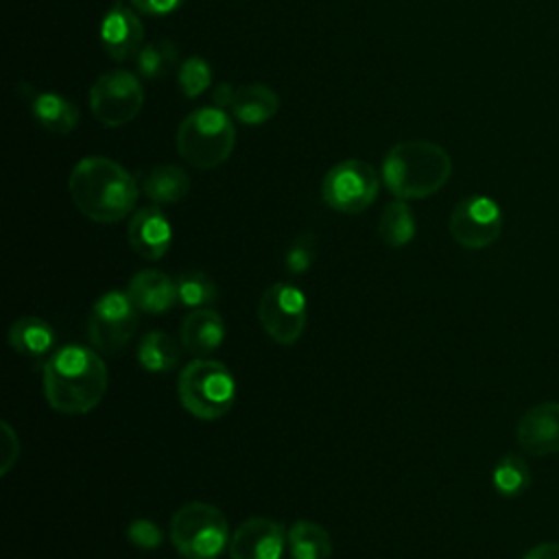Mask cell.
<instances>
[{
    "label": "cell",
    "instance_id": "19",
    "mask_svg": "<svg viewBox=\"0 0 559 559\" xmlns=\"http://www.w3.org/2000/svg\"><path fill=\"white\" fill-rule=\"evenodd\" d=\"M55 330L48 321L26 314L11 323L9 328V345L24 358L33 362H46L55 352Z\"/></svg>",
    "mask_w": 559,
    "mask_h": 559
},
{
    "label": "cell",
    "instance_id": "1",
    "mask_svg": "<svg viewBox=\"0 0 559 559\" xmlns=\"http://www.w3.org/2000/svg\"><path fill=\"white\" fill-rule=\"evenodd\" d=\"M107 380V365L100 352L85 345H63L41 365L44 397L61 415L94 411L105 397Z\"/></svg>",
    "mask_w": 559,
    "mask_h": 559
},
{
    "label": "cell",
    "instance_id": "6",
    "mask_svg": "<svg viewBox=\"0 0 559 559\" xmlns=\"http://www.w3.org/2000/svg\"><path fill=\"white\" fill-rule=\"evenodd\" d=\"M168 535L183 559H216L229 546L231 531L221 509L194 500L173 513Z\"/></svg>",
    "mask_w": 559,
    "mask_h": 559
},
{
    "label": "cell",
    "instance_id": "34",
    "mask_svg": "<svg viewBox=\"0 0 559 559\" xmlns=\"http://www.w3.org/2000/svg\"><path fill=\"white\" fill-rule=\"evenodd\" d=\"M234 94H236V90H234L229 83H221V85H216V87L212 90V100H214V107H221V109H225V107H231Z\"/></svg>",
    "mask_w": 559,
    "mask_h": 559
},
{
    "label": "cell",
    "instance_id": "18",
    "mask_svg": "<svg viewBox=\"0 0 559 559\" xmlns=\"http://www.w3.org/2000/svg\"><path fill=\"white\" fill-rule=\"evenodd\" d=\"M127 295L131 297L133 306L144 314H164L177 304L175 280L157 269L138 271L129 280Z\"/></svg>",
    "mask_w": 559,
    "mask_h": 559
},
{
    "label": "cell",
    "instance_id": "15",
    "mask_svg": "<svg viewBox=\"0 0 559 559\" xmlns=\"http://www.w3.org/2000/svg\"><path fill=\"white\" fill-rule=\"evenodd\" d=\"M127 240L131 249L144 260H162L173 242V227L159 205H146L133 212Z\"/></svg>",
    "mask_w": 559,
    "mask_h": 559
},
{
    "label": "cell",
    "instance_id": "33",
    "mask_svg": "<svg viewBox=\"0 0 559 559\" xmlns=\"http://www.w3.org/2000/svg\"><path fill=\"white\" fill-rule=\"evenodd\" d=\"M522 559H559V544L544 542L524 552Z\"/></svg>",
    "mask_w": 559,
    "mask_h": 559
},
{
    "label": "cell",
    "instance_id": "5",
    "mask_svg": "<svg viewBox=\"0 0 559 559\" xmlns=\"http://www.w3.org/2000/svg\"><path fill=\"white\" fill-rule=\"evenodd\" d=\"M177 153L194 168H216L229 159L236 144L231 118L221 107H199L177 127Z\"/></svg>",
    "mask_w": 559,
    "mask_h": 559
},
{
    "label": "cell",
    "instance_id": "28",
    "mask_svg": "<svg viewBox=\"0 0 559 559\" xmlns=\"http://www.w3.org/2000/svg\"><path fill=\"white\" fill-rule=\"evenodd\" d=\"M179 90L186 98H197L207 92L212 83V68L203 57H188L177 72Z\"/></svg>",
    "mask_w": 559,
    "mask_h": 559
},
{
    "label": "cell",
    "instance_id": "21",
    "mask_svg": "<svg viewBox=\"0 0 559 559\" xmlns=\"http://www.w3.org/2000/svg\"><path fill=\"white\" fill-rule=\"evenodd\" d=\"M142 192L155 205H173L190 192V177L181 166L159 164L144 177Z\"/></svg>",
    "mask_w": 559,
    "mask_h": 559
},
{
    "label": "cell",
    "instance_id": "12",
    "mask_svg": "<svg viewBox=\"0 0 559 559\" xmlns=\"http://www.w3.org/2000/svg\"><path fill=\"white\" fill-rule=\"evenodd\" d=\"M288 531L271 518H249L236 526L227 552L231 559H282Z\"/></svg>",
    "mask_w": 559,
    "mask_h": 559
},
{
    "label": "cell",
    "instance_id": "16",
    "mask_svg": "<svg viewBox=\"0 0 559 559\" xmlns=\"http://www.w3.org/2000/svg\"><path fill=\"white\" fill-rule=\"evenodd\" d=\"M227 328L214 308L190 310L179 325V341L194 358H210L225 341Z\"/></svg>",
    "mask_w": 559,
    "mask_h": 559
},
{
    "label": "cell",
    "instance_id": "14",
    "mask_svg": "<svg viewBox=\"0 0 559 559\" xmlns=\"http://www.w3.org/2000/svg\"><path fill=\"white\" fill-rule=\"evenodd\" d=\"M515 441L531 456L559 452V402H542L526 408L515 424Z\"/></svg>",
    "mask_w": 559,
    "mask_h": 559
},
{
    "label": "cell",
    "instance_id": "24",
    "mask_svg": "<svg viewBox=\"0 0 559 559\" xmlns=\"http://www.w3.org/2000/svg\"><path fill=\"white\" fill-rule=\"evenodd\" d=\"M417 234V221L413 207L404 199H395L384 205L378 218V236L384 245L400 249L406 247Z\"/></svg>",
    "mask_w": 559,
    "mask_h": 559
},
{
    "label": "cell",
    "instance_id": "31",
    "mask_svg": "<svg viewBox=\"0 0 559 559\" xmlns=\"http://www.w3.org/2000/svg\"><path fill=\"white\" fill-rule=\"evenodd\" d=\"M2 465H0V474H7L15 461H17V454H20V441H17V435L13 432V428L2 421Z\"/></svg>",
    "mask_w": 559,
    "mask_h": 559
},
{
    "label": "cell",
    "instance_id": "10",
    "mask_svg": "<svg viewBox=\"0 0 559 559\" xmlns=\"http://www.w3.org/2000/svg\"><path fill=\"white\" fill-rule=\"evenodd\" d=\"M308 301L290 282L271 284L258 304V321L277 345H295L306 330Z\"/></svg>",
    "mask_w": 559,
    "mask_h": 559
},
{
    "label": "cell",
    "instance_id": "9",
    "mask_svg": "<svg viewBox=\"0 0 559 559\" xmlns=\"http://www.w3.org/2000/svg\"><path fill=\"white\" fill-rule=\"evenodd\" d=\"M144 105L140 79L129 70H109L90 87V109L103 127L131 122Z\"/></svg>",
    "mask_w": 559,
    "mask_h": 559
},
{
    "label": "cell",
    "instance_id": "7",
    "mask_svg": "<svg viewBox=\"0 0 559 559\" xmlns=\"http://www.w3.org/2000/svg\"><path fill=\"white\" fill-rule=\"evenodd\" d=\"M380 192V175L362 159H343L334 164L321 181V199L341 214L365 212Z\"/></svg>",
    "mask_w": 559,
    "mask_h": 559
},
{
    "label": "cell",
    "instance_id": "27",
    "mask_svg": "<svg viewBox=\"0 0 559 559\" xmlns=\"http://www.w3.org/2000/svg\"><path fill=\"white\" fill-rule=\"evenodd\" d=\"M175 286H177V304H181L188 310L207 308L218 297L216 282L203 271H181L175 277Z\"/></svg>",
    "mask_w": 559,
    "mask_h": 559
},
{
    "label": "cell",
    "instance_id": "17",
    "mask_svg": "<svg viewBox=\"0 0 559 559\" xmlns=\"http://www.w3.org/2000/svg\"><path fill=\"white\" fill-rule=\"evenodd\" d=\"M17 92H22L28 98V107L33 118L39 122V127H44L46 131L55 133V135H68L70 131L76 129L79 124V107L57 94V92H37L35 87H28L24 83L15 85Z\"/></svg>",
    "mask_w": 559,
    "mask_h": 559
},
{
    "label": "cell",
    "instance_id": "23",
    "mask_svg": "<svg viewBox=\"0 0 559 559\" xmlns=\"http://www.w3.org/2000/svg\"><path fill=\"white\" fill-rule=\"evenodd\" d=\"M290 559H330L332 537L330 533L310 520H297L286 535Z\"/></svg>",
    "mask_w": 559,
    "mask_h": 559
},
{
    "label": "cell",
    "instance_id": "13",
    "mask_svg": "<svg viewBox=\"0 0 559 559\" xmlns=\"http://www.w3.org/2000/svg\"><path fill=\"white\" fill-rule=\"evenodd\" d=\"M144 26L138 13L122 0H116L100 22V46L114 61H129L142 50Z\"/></svg>",
    "mask_w": 559,
    "mask_h": 559
},
{
    "label": "cell",
    "instance_id": "11",
    "mask_svg": "<svg viewBox=\"0 0 559 559\" xmlns=\"http://www.w3.org/2000/svg\"><path fill=\"white\" fill-rule=\"evenodd\" d=\"M450 236L465 249H485L500 238L502 210L485 194L463 197L450 212Z\"/></svg>",
    "mask_w": 559,
    "mask_h": 559
},
{
    "label": "cell",
    "instance_id": "22",
    "mask_svg": "<svg viewBox=\"0 0 559 559\" xmlns=\"http://www.w3.org/2000/svg\"><path fill=\"white\" fill-rule=\"evenodd\" d=\"M179 356L177 341L162 330L146 332L138 343V365L148 373H170L179 365Z\"/></svg>",
    "mask_w": 559,
    "mask_h": 559
},
{
    "label": "cell",
    "instance_id": "2",
    "mask_svg": "<svg viewBox=\"0 0 559 559\" xmlns=\"http://www.w3.org/2000/svg\"><path fill=\"white\" fill-rule=\"evenodd\" d=\"M68 192L76 210L90 221L118 223L135 207L140 190L122 164L103 155H90L72 168Z\"/></svg>",
    "mask_w": 559,
    "mask_h": 559
},
{
    "label": "cell",
    "instance_id": "30",
    "mask_svg": "<svg viewBox=\"0 0 559 559\" xmlns=\"http://www.w3.org/2000/svg\"><path fill=\"white\" fill-rule=\"evenodd\" d=\"M127 539L142 550H155L162 546L164 542V533L162 528L148 520V518H138L127 526Z\"/></svg>",
    "mask_w": 559,
    "mask_h": 559
},
{
    "label": "cell",
    "instance_id": "3",
    "mask_svg": "<svg viewBox=\"0 0 559 559\" xmlns=\"http://www.w3.org/2000/svg\"><path fill=\"white\" fill-rule=\"evenodd\" d=\"M452 175V157L430 140H404L389 148L382 181L397 199H426L439 192Z\"/></svg>",
    "mask_w": 559,
    "mask_h": 559
},
{
    "label": "cell",
    "instance_id": "26",
    "mask_svg": "<svg viewBox=\"0 0 559 559\" xmlns=\"http://www.w3.org/2000/svg\"><path fill=\"white\" fill-rule=\"evenodd\" d=\"M179 61V50L173 41L168 39H155L142 46V50L135 57V68L138 74L155 81V79H164L166 74H170L175 70Z\"/></svg>",
    "mask_w": 559,
    "mask_h": 559
},
{
    "label": "cell",
    "instance_id": "8",
    "mask_svg": "<svg viewBox=\"0 0 559 559\" xmlns=\"http://www.w3.org/2000/svg\"><path fill=\"white\" fill-rule=\"evenodd\" d=\"M140 310L133 306L127 290L111 288L103 293L87 317L90 345L100 354H116L133 338Z\"/></svg>",
    "mask_w": 559,
    "mask_h": 559
},
{
    "label": "cell",
    "instance_id": "32",
    "mask_svg": "<svg viewBox=\"0 0 559 559\" xmlns=\"http://www.w3.org/2000/svg\"><path fill=\"white\" fill-rule=\"evenodd\" d=\"M131 4L142 15L162 17V15H168V13L177 11L183 4V0H131Z\"/></svg>",
    "mask_w": 559,
    "mask_h": 559
},
{
    "label": "cell",
    "instance_id": "20",
    "mask_svg": "<svg viewBox=\"0 0 559 559\" xmlns=\"http://www.w3.org/2000/svg\"><path fill=\"white\" fill-rule=\"evenodd\" d=\"M280 109V96L264 83H247L236 87L229 111L242 124L255 127L269 122Z\"/></svg>",
    "mask_w": 559,
    "mask_h": 559
},
{
    "label": "cell",
    "instance_id": "4",
    "mask_svg": "<svg viewBox=\"0 0 559 559\" xmlns=\"http://www.w3.org/2000/svg\"><path fill=\"white\" fill-rule=\"evenodd\" d=\"M177 395L192 417L212 421L231 411L236 400V378L221 360L194 358L179 371Z\"/></svg>",
    "mask_w": 559,
    "mask_h": 559
},
{
    "label": "cell",
    "instance_id": "25",
    "mask_svg": "<svg viewBox=\"0 0 559 559\" xmlns=\"http://www.w3.org/2000/svg\"><path fill=\"white\" fill-rule=\"evenodd\" d=\"M533 483V474L528 463L515 454H504L491 469V485L498 496L502 498H518L522 496Z\"/></svg>",
    "mask_w": 559,
    "mask_h": 559
},
{
    "label": "cell",
    "instance_id": "29",
    "mask_svg": "<svg viewBox=\"0 0 559 559\" xmlns=\"http://www.w3.org/2000/svg\"><path fill=\"white\" fill-rule=\"evenodd\" d=\"M317 258V236L312 231H301L295 236L284 255V266L290 275H304Z\"/></svg>",
    "mask_w": 559,
    "mask_h": 559
}]
</instances>
